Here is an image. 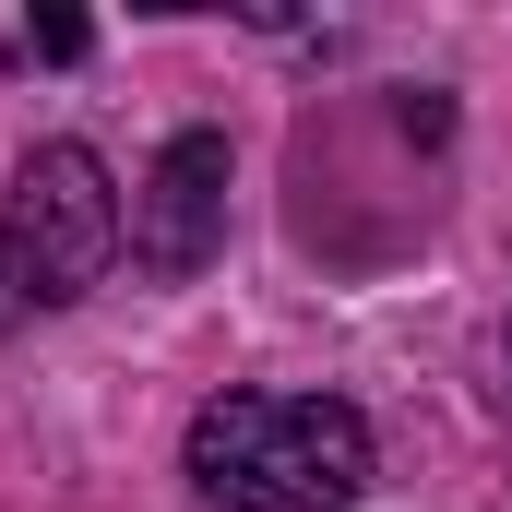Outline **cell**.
Listing matches in <instances>:
<instances>
[{"label": "cell", "instance_id": "1", "mask_svg": "<svg viewBox=\"0 0 512 512\" xmlns=\"http://www.w3.org/2000/svg\"><path fill=\"white\" fill-rule=\"evenodd\" d=\"M191 489L215 512H346L370 489V417L346 393H215L191 417Z\"/></svg>", "mask_w": 512, "mask_h": 512}, {"label": "cell", "instance_id": "2", "mask_svg": "<svg viewBox=\"0 0 512 512\" xmlns=\"http://www.w3.org/2000/svg\"><path fill=\"white\" fill-rule=\"evenodd\" d=\"M120 239H131V215H120V191H108V167H96V143H36V155L12 167L0 274H12L24 310H72V298H96V274L120 262Z\"/></svg>", "mask_w": 512, "mask_h": 512}, {"label": "cell", "instance_id": "3", "mask_svg": "<svg viewBox=\"0 0 512 512\" xmlns=\"http://www.w3.org/2000/svg\"><path fill=\"white\" fill-rule=\"evenodd\" d=\"M215 251H227V131H179L131 191V262L143 274H203Z\"/></svg>", "mask_w": 512, "mask_h": 512}, {"label": "cell", "instance_id": "4", "mask_svg": "<svg viewBox=\"0 0 512 512\" xmlns=\"http://www.w3.org/2000/svg\"><path fill=\"white\" fill-rule=\"evenodd\" d=\"M24 48H36V60H84V48H96V24H84V12H36V24H24Z\"/></svg>", "mask_w": 512, "mask_h": 512}, {"label": "cell", "instance_id": "5", "mask_svg": "<svg viewBox=\"0 0 512 512\" xmlns=\"http://www.w3.org/2000/svg\"><path fill=\"white\" fill-rule=\"evenodd\" d=\"M12 310H24V298H12V274H0V322H12Z\"/></svg>", "mask_w": 512, "mask_h": 512}]
</instances>
